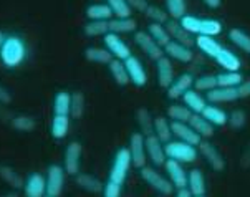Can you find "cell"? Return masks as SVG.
Here are the masks:
<instances>
[{
	"label": "cell",
	"mask_w": 250,
	"mask_h": 197,
	"mask_svg": "<svg viewBox=\"0 0 250 197\" xmlns=\"http://www.w3.org/2000/svg\"><path fill=\"white\" fill-rule=\"evenodd\" d=\"M239 100V93H237V88H222L217 87L214 88L212 91L207 93V101L210 103H232Z\"/></svg>",
	"instance_id": "603a6c76"
},
{
	"label": "cell",
	"mask_w": 250,
	"mask_h": 197,
	"mask_svg": "<svg viewBox=\"0 0 250 197\" xmlns=\"http://www.w3.org/2000/svg\"><path fill=\"white\" fill-rule=\"evenodd\" d=\"M215 62H217V65L222 66L226 71H239L240 66H242L240 65V58L227 48L220 50V53L215 57Z\"/></svg>",
	"instance_id": "484cf974"
},
{
	"label": "cell",
	"mask_w": 250,
	"mask_h": 197,
	"mask_svg": "<svg viewBox=\"0 0 250 197\" xmlns=\"http://www.w3.org/2000/svg\"><path fill=\"white\" fill-rule=\"evenodd\" d=\"M25 197H45L46 196V179L40 173H32L25 179L23 184Z\"/></svg>",
	"instance_id": "5bb4252c"
},
{
	"label": "cell",
	"mask_w": 250,
	"mask_h": 197,
	"mask_svg": "<svg viewBox=\"0 0 250 197\" xmlns=\"http://www.w3.org/2000/svg\"><path fill=\"white\" fill-rule=\"evenodd\" d=\"M192 111L186 108L184 105H171L167 108V118H171V121L177 123H189L190 116H192Z\"/></svg>",
	"instance_id": "60d3db41"
},
{
	"label": "cell",
	"mask_w": 250,
	"mask_h": 197,
	"mask_svg": "<svg viewBox=\"0 0 250 197\" xmlns=\"http://www.w3.org/2000/svg\"><path fill=\"white\" fill-rule=\"evenodd\" d=\"M0 197H20L17 192H5V194H0Z\"/></svg>",
	"instance_id": "6f0895ef"
},
{
	"label": "cell",
	"mask_w": 250,
	"mask_h": 197,
	"mask_svg": "<svg viewBox=\"0 0 250 197\" xmlns=\"http://www.w3.org/2000/svg\"><path fill=\"white\" fill-rule=\"evenodd\" d=\"M197 151L207 162H209L210 168L214 171H224V168H226V161H224L222 154H220L217 151V148L212 146L209 141H201Z\"/></svg>",
	"instance_id": "4fadbf2b"
},
{
	"label": "cell",
	"mask_w": 250,
	"mask_h": 197,
	"mask_svg": "<svg viewBox=\"0 0 250 197\" xmlns=\"http://www.w3.org/2000/svg\"><path fill=\"white\" fill-rule=\"evenodd\" d=\"M229 38H230V42L239 50L245 51V53H250V35L249 33H245L244 30H240V28H232L230 32H229Z\"/></svg>",
	"instance_id": "f35d334b"
},
{
	"label": "cell",
	"mask_w": 250,
	"mask_h": 197,
	"mask_svg": "<svg viewBox=\"0 0 250 197\" xmlns=\"http://www.w3.org/2000/svg\"><path fill=\"white\" fill-rule=\"evenodd\" d=\"M3 40H5V35H3V32H0V46H2Z\"/></svg>",
	"instance_id": "680465c9"
},
{
	"label": "cell",
	"mask_w": 250,
	"mask_h": 197,
	"mask_svg": "<svg viewBox=\"0 0 250 197\" xmlns=\"http://www.w3.org/2000/svg\"><path fill=\"white\" fill-rule=\"evenodd\" d=\"M108 5L111 8L114 19H129L133 14L128 0H108Z\"/></svg>",
	"instance_id": "7bdbcfd3"
},
{
	"label": "cell",
	"mask_w": 250,
	"mask_h": 197,
	"mask_svg": "<svg viewBox=\"0 0 250 197\" xmlns=\"http://www.w3.org/2000/svg\"><path fill=\"white\" fill-rule=\"evenodd\" d=\"M154 136L164 144L171 141L172 130H171V123H169V119L166 116L154 118Z\"/></svg>",
	"instance_id": "e575fe53"
},
{
	"label": "cell",
	"mask_w": 250,
	"mask_h": 197,
	"mask_svg": "<svg viewBox=\"0 0 250 197\" xmlns=\"http://www.w3.org/2000/svg\"><path fill=\"white\" fill-rule=\"evenodd\" d=\"M83 113H84V96H83V93H80V91H76L71 95V111H70V114L73 118H82L83 116Z\"/></svg>",
	"instance_id": "c3c4849f"
},
{
	"label": "cell",
	"mask_w": 250,
	"mask_h": 197,
	"mask_svg": "<svg viewBox=\"0 0 250 197\" xmlns=\"http://www.w3.org/2000/svg\"><path fill=\"white\" fill-rule=\"evenodd\" d=\"M194 88H196V91H212L214 88H217V76L215 75H202V76H197L196 80H194Z\"/></svg>",
	"instance_id": "ee69618b"
},
{
	"label": "cell",
	"mask_w": 250,
	"mask_h": 197,
	"mask_svg": "<svg viewBox=\"0 0 250 197\" xmlns=\"http://www.w3.org/2000/svg\"><path fill=\"white\" fill-rule=\"evenodd\" d=\"M202 2H204L209 8H219L220 3H222V0H202Z\"/></svg>",
	"instance_id": "11a10c76"
},
{
	"label": "cell",
	"mask_w": 250,
	"mask_h": 197,
	"mask_svg": "<svg viewBox=\"0 0 250 197\" xmlns=\"http://www.w3.org/2000/svg\"><path fill=\"white\" fill-rule=\"evenodd\" d=\"M125 65H126V70H128V75H129V81L134 85V87H144L147 83V75H146V70H144V65L139 62V58L136 57H131L128 60H125Z\"/></svg>",
	"instance_id": "9a60e30c"
},
{
	"label": "cell",
	"mask_w": 250,
	"mask_h": 197,
	"mask_svg": "<svg viewBox=\"0 0 250 197\" xmlns=\"http://www.w3.org/2000/svg\"><path fill=\"white\" fill-rule=\"evenodd\" d=\"M147 33L154 38L158 44L163 46H166L169 42H171V35H169L166 25H159V23H151L149 27H147Z\"/></svg>",
	"instance_id": "b9f144b4"
},
{
	"label": "cell",
	"mask_w": 250,
	"mask_h": 197,
	"mask_svg": "<svg viewBox=\"0 0 250 197\" xmlns=\"http://www.w3.org/2000/svg\"><path fill=\"white\" fill-rule=\"evenodd\" d=\"M166 28L169 32V35H171V40H174L181 45L189 46V48L192 45H196V38L192 37V33H189L177 20H169L166 23Z\"/></svg>",
	"instance_id": "d6986e66"
},
{
	"label": "cell",
	"mask_w": 250,
	"mask_h": 197,
	"mask_svg": "<svg viewBox=\"0 0 250 197\" xmlns=\"http://www.w3.org/2000/svg\"><path fill=\"white\" fill-rule=\"evenodd\" d=\"M245 121H247V116H245V113L242 109H235L229 114V124H230L232 128H235V130L242 128L245 124Z\"/></svg>",
	"instance_id": "681fc988"
},
{
	"label": "cell",
	"mask_w": 250,
	"mask_h": 197,
	"mask_svg": "<svg viewBox=\"0 0 250 197\" xmlns=\"http://www.w3.org/2000/svg\"><path fill=\"white\" fill-rule=\"evenodd\" d=\"M164 55H166L167 58L176 60V62H181V63H190L194 60L192 48L177 44L174 40H171L166 46H164Z\"/></svg>",
	"instance_id": "2e32d148"
},
{
	"label": "cell",
	"mask_w": 250,
	"mask_h": 197,
	"mask_svg": "<svg viewBox=\"0 0 250 197\" xmlns=\"http://www.w3.org/2000/svg\"><path fill=\"white\" fill-rule=\"evenodd\" d=\"M188 189L194 197L206 196L207 184H206V177L201 169H190L188 173Z\"/></svg>",
	"instance_id": "44dd1931"
},
{
	"label": "cell",
	"mask_w": 250,
	"mask_h": 197,
	"mask_svg": "<svg viewBox=\"0 0 250 197\" xmlns=\"http://www.w3.org/2000/svg\"><path fill=\"white\" fill-rule=\"evenodd\" d=\"M103 197H121V186L108 181L103 187Z\"/></svg>",
	"instance_id": "f907efd6"
},
{
	"label": "cell",
	"mask_w": 250,
	"mask_h": 197,
	"mask_svg": "<svg viewBox=\"0 0 250 197\" xmlns=\"http://www.w3.org/2000/svg\"><path fill=\"white\" fill-rule=\"evenodd\" d=\"M131 10H136V12H141V14H146L147 7H149V3H147V0H128Z\"/></svg>",
	"instance_id": "816d5d0a"
},
{
	"label": "cell",
	"mask_w": 250,
	"mask_h": 197,
	"mask_svg": "<svg viewBox=\"0 0 250 197\" xmlns=\"http://www.w3.org/2000/svg\"><path fill=\"white\" fill-rule=\"evenodd\" d=\"M0 179L8 184L12 189H23L25 179L10 166H0Z\"/></svg>",
	"instance_id": "f546056e"
},
{
	"label": "cell",
	"mask_w": 250,
	"mask_h": 197,
	"mask_svg": "<svg viewBox=\"0 0 250 197\" xmlns=\"http://www.w3.org/2000/svg\"><path fill=\"white\" fill-rule=\"evenodd\" d=\"M136 119L139 124V130H141V134L144 138L154 134V118L151 116V113L146 108H139L136 111Z\"/></svg>",
	"instance_id": "8d00e7d4"
},
{
	"label": "cell",
	"mask_w": 250,
	"mask_h": 197,
	"mask_svg": "<svg viewBox=\"0 0 250 197\" xmlns=\"http://www.w3.org/2000/svg\"><path fill=\"white\" fill-rule=\"evenodd\" d=\"M84 35L86 37H104L109 33V22H103V20H90L84 25Z\"/></svg>",
	"instance_id": "ab89813d"
},
{
	"label": "cell",
	"mask_w": 250,
	"mask_h": 197,
	"mask_svg": "<svg viewBox=\"0 0 250 197\" xmlns=\"http://www.w3.org/2000/svg\"><path fill=\"white\" fill-rule=\"evenodd\" d=\"M196 197H206V196H196Z\"/></svg>",
	"instance_id": "91938a15"
},
{
	"label": "cell",
	"mask_w": 250,
	"mask_h": 197,
	"mask_svg": "<svg viewBox=\"0 0 250 197\" xmlns=\"http://www.w3.org/2000/svg\"><path fill=\"white\" fill-rule=\"evenodd\" d=\"M65 168L60 164H52L46 171V196L58 197L65 187Z\"/></svg>",
	"instance_id": "8992f818"
},
{
	"label": "cell",
	"mask_w": 250,
	"mask_h": 197,
	"mask_svg": "<svg viewBox=\"0 0 250 197\" xmlns=\"http://www.w3.org/2000/svg\"><path fill=\"white\" fill-rule=\"evenodd\" d=\"M45 197H50V196H45Z\"/></svg>",
	"instance_id": "94428289"
},
{
	"label": "cell",
	"mask_w": 250,
	"mask_h": 197,
	"mask_svg": "<svg viewBox=\"0 0 250 197\" xmlns=\"http://www.w3.org/2000/svg\"><path fill=\"white\" fill-rule=\"evenodd\" d=\"M194 80H196V78H194L190 73H182L181 76L174 78L172 85L167 88V91H166L167 98H169V100H177V98H182L186 91H189V89L194 87Z\"/></svg>",
	"instance_id": "e0dca14e"
},
{
	"label": "cell",
	"mask_w": 250,
	"mask_h": 197,
	"mask_svg": "<svg viewBox=\"0 0 250 197\" xmlns=\"http://www.w3.org/2000/svg\"><path fill=\"white\" fill-rule=\"evenodd\" d=\"M166 12L172 20H181L186 15V0H166Z\"/></svg>",
	"instance_id": "bcb514c9"
},
{
	"label": "cell",
	"mask_w": 250,
	"mask_h": 197,
	"mask_svg": "<svg viewBox=\"0 0 250 197\" xmlns=\"http://www.w3.org/2000/svg\"><path fill=\"white\" fill-rule=\"evenodd\" d=\"M27 58V45L19 35H8L0 46V62L7 68L20 66Z\"/></svg>",
	"instance_id": "6da1fadb"
},
{
	"label": "cell",
	"mask_w": 250,
	"mask_h": 197,
	"mask_svg": "<svg viewBox=\"0 0 250 197\" xmlns=\"http://www.w3.org/2000/svg\"><path fill=\"white\" fill-rule=\"evenodd\" d=\"M171 130H172V134L179 138V141H184V143L190 144V146L199 148V144H201V141H202L201 136H199L188 123L171 121Z\"/></svg>",
	"instance_id": "ac0fdd59"
},
{
	"label": "cell",
	"mask_w": 250,
	"mask_h": 197,
	"mask_svg": "<svg viewBox=\"0 0 250 197\" xmlns=\"http://www.w3.org/2000/svg\"><path fill=\"white\" fill-rule=\"evenodd\" d=\"M139 174H141L143 181L149 187H152L156 192H159L161 196H171L174 192V186L171 184V181H169L166 175L161 174L158 169L144 166V168L139 169Z\"/></svg>",
	"instance_id": "277c9868"
},
{
	"label": "cell",
	"mask_w": 250,
	"mask_h": 197,
	"mask_svg": "<svg viewBox=\"0 0 250 197\" xmlns=\"http://www.w3.org/2000/svg\"><path fill=\"white\" fill-rule=\"evenodd\" d=\"M182 103H184L186 108H189L194 114H202V111L207 106V98H204L196 89H189L182 96Z\"/></svg>",
	"instance_id": "7402d4cb"
},
{
	"label": "cell",
	"mask_w": 250,
	"mask_h": 197,
	"mask_svg": "<svg viewBox=\"0 0 250 197\" xmlns=\"http://www.w3.org/2000/svg\"><path fill=\"white\" fill-rule=\"evenodd\" d=\"M82 153H83V148L80 143H70L68 146L65 149V171L66 174H71V175H76L80 174V166H82Z\"/></svg>",
	"instance_id": "7c38bea8"
},
{
	"label": "cell",
	"mask_w": 250,
	"mask_h": 197,
	"mask_svg": "<svg viewBox=\"0 0 250 197\" xmlns=\"http://www.w3.org/2000/svg\"><path fill=\"white\" fill-rule=\"evenodd\" d=\"M84 58L91 63H98V65H109L113 62V55L106 48L101 46H90L84 50Z\"/></svg>",
	"instance_id": "f1b7e54d"
},
{
	"label": "cell",
	"mask_w": 250,
	"mask_h": 197,
	"mask_svg": "<svg viewBox=\"0 0 250 197\" xmlns=\"http://www.w3.org/2000/svg\"><path fill=\"white\" fill-rule=\"evenodd\" d=\"M86 17L90 20H103V22H109L113 17V12L108 3H93L86 8Z\"/></svg>",
	"instance_id": "d590c367"
},
{
	"label": "cell",
	"mask_w": 250,
	"mask_h": 197,
	"mask_svg": "<svg viewBox=\"0 0 250 197\" xmlns=\"http://www.w3.org/2000/svg\"><path fill=\"white\" fill-rule=\"evenodd\" d=\"M136 27H138V23L133 17H129V19H111L109 20V32L116 33V35L136 32Z\"/></svg>",
	"instance_id": "836d02e7"
},
{
	"label": "cell",
	"mask_w": 250,
	"mask_h": 197,
	"mask_svg": "<svg viewBox=\"0 0 250 197\" xmlns=\"http://www.w3.org/2000/svg\"><path fill=\"white\" fill-rule=\"evenodd\" d=\"M202 116L212 124V126H224V124L229 123V114L224 109H220L219 106L207 105L206 109L202 111Z\"/></svg>",
	"instance_id": "4dcf8cb0"
},
{
	"label": "cell",
	"mask_w": 250,
	"mask_h": 197,
	"mask_svg": "<svg viewBox=\"0 0 250 197\" xmlns=\"http://www.w3.org/2000/svg\"><path fill=\"white\" fill-rule=\"evenodd\" d=\"M12 101V95H10V91L3 87V85H0V103L2 105H8V103Z\"/></svg>",
	"instance_id": "db71d44e"
},
{
	"label": "cell",
	"mask_w": 250,
	"mask_h": 197,
	"mask_svg": "<svg viewBox=\"0 0 250 197\" xmlns=\"http://www.w3.org/2000/svg\"><path fill=\"white\" fill-rule=\"evenodd\" d=\"M189 33L197 37H217L222 33V23L215 19H201L196 15H184L179 20Z\"/></svg>",
	"instance_id": "7a4b0ae2"
},
{
	"label": "cell",
	"mask_w": 250,
	"mask_h": 197,
	"mask_svg": "<svg viewBox=\"0 0 250 197\" xmlns=\"http://www.w3.org/2000/svg\"><path fill=\"white\" fill-rule=\"evenodd\" d=\"M176 197H194L192 194L189 192V189H177V194Z\"/></svg>",
	"instance_id": "9f6ffc18"
},
{
	"label": "cell",
	"mask_w": 250,
	"mask_h": 197,
	"mask_svg": "<svg viewBox=\"0 0 250 197\" xmlns=\"http://www.w3.org/2000/svg\"><path fill=\"white\" fill-rule=\"evenodd\" d=\"M144 15H146L147 19L151 20V23L166 25L169 22V14H167L166 10H163L161 7H158V5H149Z\"/></svg>",
	"instance_id": "7dc6e473"
},
{
	"label": "cell",
	"mask_w": 250,
	"mask_h": 197,
	"mask_svg": "<svg viewBox=\"0 0 250 197\" xmlns=\"http://www.w3.org/2000/svg\"><path fill=\"white\" fill-rule=\"evenodd\" d=\"M144 143H146V156L152 164L158 166V168L166 164L167 157H166V151H164V143H161L154 134L146 136Z\"/></svg>",
	"instance_id": "8fae6325"
},
{
	"label": "cell",
	"mask_w": 250,
	"mask_h": 197,
	"mask_svg": "<svg viewBox=\"0 0 250 197\" xmlns=\"http://www.w3.org/2000/svg\"><path fill=\"white\" fill-rule=\"evenodd\" d=\"M103 40H104V48H106L109 53L113 55V58L125 62V60H128L131 57L129 46L121 40L120 35L109 32V33H106V35L103 37Z\"/></svg>",
	"instance_id": "30bf717a"
},
{
	"label": "cell",
	"mask_w": 250,
	"mask_h": 197,
	"mask_svg": "<svg viewBox=\"0 0 250 197\" xmlns=\"http://www.w3.org/2000/svg\"><path fill=\"white\" fill-rule=\"evenodd\" d=\"M164 151H166L167 159L177 161L181 164H190L197 159V148L190 146V144L184 143V141H169L164 144Z\"/></svg>",
	"instance_id": "3957f363"
},
{
	"label": "cell",
	"mask_w": 250,
	"mask_h": 197,
	"mask_svg": "<svg viewBox=\"0 0 250 197\" xmlns=\"http://www.w3.org/2000/svg\"><path fill=\"white\" fill-rule=\"evenodd\" d=\"M215 76H217V87L222 88H237L244 81L240 71H222Z\"/></svg>",
	"instance_id": "74e56055"
},
{
	"label": "cell",
	"mask_w": 250,
	"mask_h": 197,
	"mask_svg": "<svg viewBox=\"0 0 250 197\" xmlns=\"http://www.w3.org/2000/svg\"><path fill=\"white\" fill-rule=\"evenodd\" d=\"M189 126L197 132L201 138H212L214 136V126L210 124L202 114H192L189 119Z\"/></svg>",
	"instance_id": "d4e9b609"
},
{
	"label": "cell",
	"mask_w": 250,
	"mask_h": 197,
	"mask_svg": "<svg viewBox=\"0 0 250 197\" xmlns=\"http://www.w3.org/2000/svg\"><path fill=\"white\" fill-rule=\"evenodd\" d=\"M144 136L141 132H133L129 138V154H131V164L134 168L141 169L146 166L147 156H146V143H144Z\"/></svg>",
	"instance_id": "ba28073f"
},
{
	"label": "cell",
	"mask_w": 250,
	"mask_h": 197,
	"mask_svg": "<svg viewBox=\"0 0 250 197\" xmlns=\"http://www.w3.org/2000/svg\"><path fill=\"white\" fill-rule=\"evenodd\" d=\"M239 98H249L250 96V80H244L242 83L237 87Z\"/></svg>",
	"instance_id": "f5cc1de1"
},
{
	"label": "cell",
	"mask_w": 250,
	"mask_h": 197,
	"mask_svg": "<svg viewBox=\"0 0 250 197\" xmlns=\"http://www.w3.org/2000/svg\"><path fill=\"white\" fill-rule=\"evenodd\" d=\"M108 66H109V73H111V76L114 78V81H116V85H120V87H126L128 83H131L125 62L113 58V62L109 63Z\"/></svg>",
	"instance_id": "1f68e13d"
},
{
	"label": "cell",
	"mask_w": 250,
	"mask_h": 197,
	"mask_svg": "<svg viewBox=\"0 0 250 197\" xmlns=\"http://www.w3.org/2000/svg\"><path fill=\"white\" fill-rule=\"evenodd\" d=\"M37 123L35 119L32 116H28V114H19V116H15L12 119V128L17 131H22V132H30L35 130Z\"/></svg>",
	"instance_id": "f6af8a7d"
},
{
	"label": "cell",
	"mask_w": 250,
	"mask_h": 197,
	"mask_svg": "<svg viewBox=\"0 0 250 197\" xmlns=\"http://www.w3.org/2000/svg\"><path fill=\"white\" fill-rule=\"evenodd\" d=\"M129 168H131V154H129V149L128 148L118 149L116 154H114L113 166H111V171H109V179H108V181L123 186V184H125V181H126V177H128Z\"/></svg>",
	"instance_id": "5b68a950"
},
{
	"label": "cell",
	"mask_w": 250,
	"mask_h": 197,
	"mask_svg": "<svg viewBox=\"0 0 250 197\" xmlns=\"http://www.w3.org/2000/svg\"><path fill=\"white\" fill-rule=\"evenodd\" d=\"M156 68H158V83L161 88H169L174 81V68H172L171 58L163 57L156 62Z\"/></svg>",
	"instance_id": "ffe728a7"
},
{
	"label": "cell",
	"mask_w": 250,
	"mask_h": 197,
	"mask_svg": "<svg viewBox=\"0 0 250 197\" xmlns=\"http://www.w3.org/2000/svg\"><path fill=\"white\" fill-rule=\"evenodd\" d=\"M196 46L202 51V53L207 55V57L212 58V60H215V57L220 53V50L224 48L214 37H197Z\"/></svg>",
	"instance_id": "cb8c5ba5"
},
{
	"label": "cell",
	"mask_w": 250,
	"mask_h": 197,
	"mask_svg": "<svg viewBox=\"0 0 250 197\" xmlns=\"http://www.w3.org/2000/svg\"><path fill=\"white\" fill-rule=\"evenodd\" d=\"M70 130V116H58L55 114L52 118V124H50V134L55 139H62L68 134Z\"/></svg>",
	"instance_id": "d6a6232c"
},
{
	"label": "cell",
	"mask_w": 250,
	"mask_h": 197,
	"mask_svg": "<svg viewBox=\"0 0 250 197\" xmlns=\"http://www.w3.org/2000/svg\"><path fill=\"white\" fill-rule=\"evenodd\" d=\"M76 184H78L82 189L91 192V194H98V192H103V182L100 181L96 175H91V174H84V173H80L76 174Z\"/></svg>",
	"instance_id": "4316f807"
},
{
	"label": "cell",
	"mask_w": 250,
	"mask_h": 197,
	"mask_svg": "<svg viewBox=\"0 0 250 197\" xmlns=\"http://www.w3.org/2000/svg\"><path fill=\"white\" fill-rule=\"evenodd\" d=\"M53 113L58 116H70L71 111V95L68 91H58L53 98Z\"/></svg>",
	"instance_id": "83f0119b"
},
{
	"label": "cell",
	"mask_w": 250,
	"mask_h": 197,
	"mask_svg": "<svg viewBox=\"0 0 250 197\" xmlns=\"http://www.w3.org/2000/svg\"><path fill=\"white\" fill-rule=\"evenodd\" d=\"M164 169H166L167 179L174 186V189H188V171L184 169L181 162L167 159Z\"/></svg>",
	"instance_id": "9c48e42d"
},
{
	"label": "cell",
	"mask_w": 250,
	"mask_h": 197,
	"mask_svg": "<svg viewBox=\"0 0 250 197\" xmlns=\"http://www.w3.org/2000/svg\"><path fill=\"white\" fill-rule=\"evenodd\" d=\"M134 42L141 48V51H144L154 62H158L159 58L164 57V48L147 32H143V30L141 32H136L134 33Z\"/></svg>",
	"instance_id": "52a82bcc"
}]
</instances>
